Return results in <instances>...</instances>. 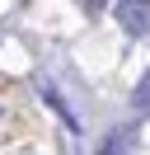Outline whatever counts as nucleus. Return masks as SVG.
I'll return each mask as SVG.
<instances>
[{
	"mask_svg": "<svg viewBox=\"0 0 150 155\" xmlns=\"http://www.w3.org/2000/svg\"><path fill=\"white\" fill-rule=\"evenodd\" d=\"M112 10H117V24H122L127 38H145L150 33V0H117Z\"/></svg>",
	"mask_w": 150,
	"mask_h": 155,
	"instance_id": "nucleus-1",
	"label": "nucleus"
},
{
	"mask_svg": "<svg viewBox=\"0 0 150 155\" xmlns=\"http://www.w3.org/2000/svg\"><path fill=\"white\" fill-rule=\"evenodd\" d=\"M80 5H84V10H99V5H103V0H80Z\"/></svg>",
	"mask_w": 150,
	"mask_h": 155,
	"instance_id": "nucleus-3",
	"label": "nucleus"
},
{
	"mask_svg": "<svg viewBox=\"0 0 150 155\" xmlns=\"http://www.w3.org/2000/svg\"><path fill=\"white\" fill-rule=\"evenodd\" d=\"M136 108H150V75L136 85Z\"/></svg>",
	"mask_w": 150,
	"mask_h": 155,
	"instance_id": "nucleus-2",
	"label": "nucleus"
}]
</instances>
